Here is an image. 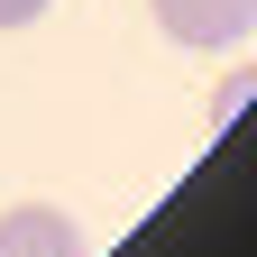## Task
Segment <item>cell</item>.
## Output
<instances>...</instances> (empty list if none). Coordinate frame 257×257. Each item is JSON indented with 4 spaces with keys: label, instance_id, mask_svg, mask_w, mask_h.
Returning a JSON list of instances; mask_svg holds the SVG:
<instances>
[{
    "label": "cell",
    "instance_id": "obj_1",
    "mask_svg": "<svg viewBox=\"0 0 257 257\" xmlns=\"http://www.w3.org/2000/svg\"><path fill=\"white\" fill-rule=\"evenodd\" d=\"M147 10H156V28H166L175 46H193V55H230V46L257 37V0H147Z\"/></svg>",
    "mask_w": 257,
    "mask_h": 257
},
{
    "label": "cell",
    "instance_id": "obj_2",
    "mask_svg": "<svg viewBox=\"0 0 257 257\" xmlns=\"http://www.w3.org/2000/svg\"><path fill=\"white\" fill-rule=\"evenodd\" d=\"M0 257H92V248H83V230H74V211L19 202V211H0Z\"/></svg>",
    "mask_w": 257,
    "mask_h": 257
},
{
    "label": "cell",
    "instance_id": "obj_3",
    "mask_svg": "<svg viewBox=\"0 0 257 257\" xmlns=\"http://www.w3.org/2000/svg\"><path fill=\"white\" fill-rule=\"evenodd\" d=\"M46 10H55V0H0V28H37Z\"/></svg>",
    "mask_w": 257,
    "mask_h": 257
}]
</instances>
